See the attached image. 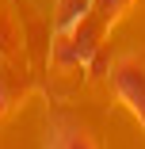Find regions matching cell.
Here are the masks:
<instances>
[{"label":"cell","mask_w":145,"mask_h":149,"mask_svg":"<svg viewBox=\"0 0 145 149\" xmlns=\"http://www.w3.org/2000/svg\"><path fill=\"white\" fill-rule=\"evenodd\" d=\"M111 84H114V96H119L134 118L145 126V65L137 57H119L111 65Z\"/></svg>","instance_id":"1"},{"label":"cell","mask_w":145,"mask_h":149,"mask_svg":"<svg viewBox=\"0 0 145 149\" xmlns=\"http://www.w3.org/2000/svg\"><path fill=\"white\" fill-rule=\"evenodd\" d=\"M50 145H53V149H96L92 134L84 130L80 123H73V118H57V123H53Z\"/></svg>","instance_id":"2"},{"label":"cell","mask_w":145,"mask_h":149,"mask_svg":"<svg viewBox=\"0 0 145 149\" xmlns=\"http://www.w3.org/2000/svg\"><path fill=\"white\" fill-rule=\"evenodd\" d=\"M96 12V0H57V35H73L76 27Z\"/></svg>","instance_id":"3"},{"label":"cell","mask_w":145,"mask_h":149,"mask_svg":"<svg viewBox=\"0 0 145 149\" xmlns=\"http://www.w3.org/2000/svg\"><path fill=\"white\" fill-rule=\"evenodd\" d=\"M8 103H12V92H8V84H4V77H0V111H8Z\"/></svg>","instance_id":"4"},{"label":"cell","mask_w":145,"mask_h":149,"mask_svg":"<svg viewBox=\"0 0 145 149\" xmlns=\"http://www.w3.org/2000/svg\"><path fill=\"white\" fill-rule=\"evenodd\" d=\"M130 4H134V0H126V8H130Z\"/></svg>","instance_id":"5"}]
</instances>
